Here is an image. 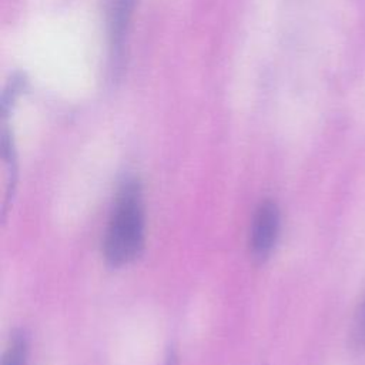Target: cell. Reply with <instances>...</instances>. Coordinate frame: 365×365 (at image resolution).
Returning <instances> with one entry per match:
<instances>
[{"mask_svg":"<svg viewBox=\"0 0 365 365\" xmlns=\"http://www.w3.org/2000/svg\"><path fill=\"white\" fill-rule=\"evenodd\" d=\"M24 77L21 74H17L11 78V81L9 83L4 94H3V98H1V110L3 113L6 114L9 107L13 104V101L16 100V97L20 94V91L24 88Z\"/></svg>","mask_w":365,"mask_h":365,"instance_id":"5","label":"cell"},{"mask_svg":"<svg viewBox=\"0 0 365 365\" xmlns=\"http://www.w3.org/2000/svg\"><path fill=\"white\" fill-rule=\"evenodd\" d=\"M352 342L358 349L365 348V299L362 301L355 315L354 328H352Z\"/></svg>","mask_w":365,"mask_h":365,"instance_id":"6","label":"cell"},{"mask_svg":"<svg viewBox=\"0 0 365 365\" xmlns=\"http://www.w3.org/2000/svg\"><path fill=\"white\" fill-rule=\"evenodd\" d=\"M279 231V210L278 205L271 201H262L252 217L251 231H250V248L254 257L262 259L265 258L278 237Z\"/></svg>","mask_w":365,"mask_h":365,"instance_id":"2","label":"cell"},{"mask_svg":"<svg viewBox=\"0 0 365 365\" xmlns=\"http://www.w3.org/2000/svg\"><path fill=\"white\" fill-rule=\"evenodd\" d=\"M27 361V338L23 332L11 336L10 344L4 352L1 365H26Z\"/></svg>","mask_w":365,"mask_h":365,"instance_id":"4","label":"cell"},{"mask_svg":"<svg viewBox=\"0 0 365 365\" xmlns=\"http://www.w3.org/2000/svg\"><path fill=\"white\" fill-rule=\"evenodd\" d=\"M144 244V210L140 185L134 180L125 181L117 194L111 217L104 235L103 251L113 267L133 261Z\"/></svg>","mask_w":365,"mask_h":365,"instance_id":"1","label":"cell"},{"mask_svg":"<svg viewBox=\"0 0 365 365\" xmlns=\"http://www.w3.org/2000/svg\"><path fill=\"white\" fill-rule=\"evenodd\" d=\"M134 3L135 0H106V16L114 61L121 58L124 37L130 24Z\"/></svg>","mask_w":365,"mask_h":365,"instance_id":"3","label":"cell"}]
</instances>
